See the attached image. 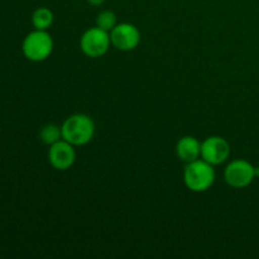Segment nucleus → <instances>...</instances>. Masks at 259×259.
Instances as JSON below:
<instances>
[{"instance_id": "nucleus-8", "label": "nucleus", "mask_w": 259, "mask_h": 259, "mask_svg": "<svg viewBox=\"0 0 259 259\" xmlns=\"http://www.w3.org/2000/svg\"><path fill=\"white\" fill-rule=\"evenodd\" d=\"M76 161L75 146L68 143L65 139H61L57 143L50 146L48 151V162L57 171H67L73 166Z\"/></svg>"}, {"instance_id": "nucleus-4", "label": "nucleus", "mask_w": 259, "mask_h": 259, "mask_svg": "<svg viewBox=\"0 0 259 259\" xmlns=\"http://www.w3.org/2000/svg\"><path fill=\"white\" fill-rule=\"evenodd\" d=\"M111 45L110 33L99 27L89 28L80 38V48L90 58H100L109 51Z\"/></svg>"}, {"instance_id": "nucleus-2", "label": "nucleus", "mask_w": 259, "mask_h": 259, "mask_svg": "<svg viewBox=\"0 0 259 259\" xmlns=\"http://www.w3.org/2000/svg\"><path fill=\"white\" fill-rule=\"evenodd\" d=\"M217 175L212 164L199 158L186 163L184 171V181L187 189L192 192H205L214 185Z\"/></svg>"}, {"instance_id": "nucleus-11", "label": "nucleus", "mask_w": 259, "mask_h": 259, "mask_svg": "<svg viewBox=\"0 0 259 259\" xmlns=\"http://www.w3.org/2000/svg\"><path fill=\"white\" fill-rule=\"evenodd\" d=\"M39 138L47 146H52L62 139V129L56 124H47L40 129Z\"/></svg>"}, {"instance_id": "nucleus-10", "label": "nucleus", "mask_w": 259, "mask_h": 259, "mask_svg": "<svg viewBox=\"0 0 259 259\" xmlns=\"http://www.w3.org/2000/svg\"><path fill=\"white\" fill-rule=\"evenodd\" d=\"M53 20H55V17H53L52 10L46 7L38 8L32 14V24L34 29L47 30L53 24Z\"/></svg>"}, {"instance_id": "nucleus-13", "label": "nucleus", "mask_w": 259, "mask_h": 259, "mask_svg": "<svg viewBox=\"0 0 259 259\" xmlns=\"http://www.w3.org/2000/svg\"><path fill=\"white\" fill-rule=\"evenodd\" d=\"M104 2H105V0H88L89 4L94 5V7H100L101 4H104Z\"/></svg>"}, {"instance_id": "nucleus-9", "label": "nucleus", "mask_w": 259, "mask_h": 259, "mask_svg": "<svg viewBox=\"0 0 259 259\" xmlns=\"http://www.w3.org/2000/svg\"><path fill=\"white\" fill-rule=\"evenodd\" d=\"M177 157L185 163L201 158V142L195 137L185 136L176 144Z\"/></svg>"}, {"instance_id": "nucleus-1", "label": "nucleus", "mask_w": 259, "mask_h": 259, "mask_svg": "<svg viewBox=\"0 0 259 259\" xmlns=\"http://www.w3.org/2000/svg\"><path fill=\"white\" fill-rule=\"evenodd\" d=\"M61 129H62V139L67 141L72 146L80 147L88 144L94 138L95 123L86 114H73L63 121Z\"/></svg>"}, {"instance_id": "nucleus-5", "label": "nucleus", "mask_w": 259, "mask_h": 259, "mask_svg": "<svg viewBox=\"0 0 259 259\" xmlns=\"http://www.w3.org/2000/svg\"><path fill=\"white\" fill-rule=\"evenodd\" d=\"M255 167L245 159H234L227 166L224 179L234 189H244L255 179Z\"/></svg>"}, {"instance_id": "nucleus-6", "label": "nucleus", "mask_w": 259, "mask_h": 259, "mask_svg": "<svg viewBox=\"0 0 259 259\" xmlns=\"http://www.w3.org/2000/svg\"><path fill=\"white\" fill-rule=\"evenodd\" d=\"M111 46L116 50L129 52L138 47L141 32L132 23H118L110 32Z\"/></svg>"}, {"instance_id": "nucleus-3", "label": "nucleus", "mask_w": 259, "mask_h": 259, "mask_svg": "<svg viewBox=\"0 0 259 259\" xmlns=\"http://www.w3.org/2000/svg\"><path fill=\"white\" fill-rule=\"evenodd\" d=\"M23 55L32 62L47 60L53 51V39L47 30L34 29L27 34L22 45Z\"/></svg>"}, {"instance_id": "nucleus-7", "label": "nucleus", "mask_w": 259, "mask_h": 259, "mask_svg": "<svg viewBox=\"0 0 259 259\" xmlns=\"http://www.w3.org/2000/svg\"><path fill=\"white\" fill-rule=\"evenodd\" d=\"M230 146L223 137H207L201 142V158L212 166L222 164L229 158Z\"/></svg>"}, {"instance_id": "nucleus-12", "label": "nucleus", "mask_w": 259, "mask_h": 259, "mask_svg": "<svg viewBox=\"0 0 259 259\" xmlns=\"http://www.w3.org/2000/svg\"><path fill=\"white\" fill-rule=\"evenodd\" d=\"M118 24V19H116V14L111 10H103L96 17V27L101 28V29L106 30L110 33L113 28Z\"/></svg>"}]
</instances>
